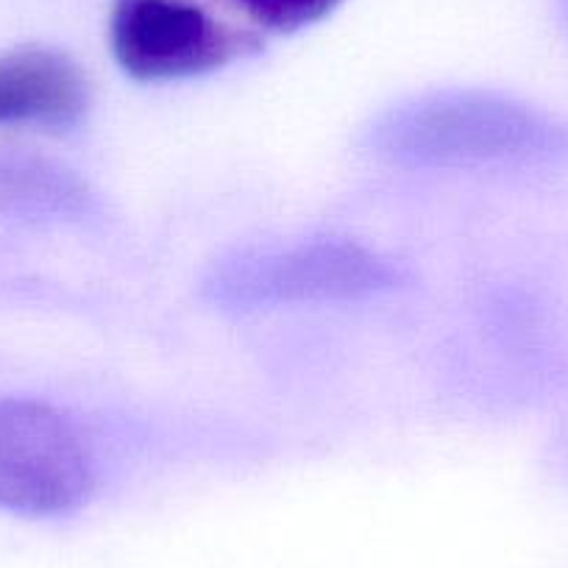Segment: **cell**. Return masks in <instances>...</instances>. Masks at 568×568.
I'll list each match as a JSON object with an SVG mask.
<instances>
[{
	"mask_svg": "<svg viewBox=\"0 0 568 568\" xmlns=\"http://www.w3.org/2000/svg\"><path fill=\"white\" fill-rule=\"evenodd\" d=\"M368 145L398 168L477 171L551 160L566 136L538 109L516 98L449 90L387 109L368 131Z\"/></svg>",
	"mask_w": 568,
	"mask_h": 568,
	"instance_id": "6da1fadb",
	"label": "cell"
},
{
	"mask_svg": "<svg viewBox=\"0 0 568 568\" xmlns=\"http://www.w3.org/2000/svg\"><path fill=\"white\" fill-rule=\"evenodd\" d=\"M404 271L379 251L346 237L237 251L201 278V296L226 313L348 304L402 287Z\"/></svg>",
	"mask_w": 568,
	"mask_h": 568,
	"instance_id": "7a4b0ae2",
	"label": "cell"
},
{
	"mask_svg": "<svg viewBox=\"0 0 568 568\" xmlns=\"http://www.w3.org/2000/svg\"><path fill=\"white\" fill-rule=\"evenodd\" d=\"M92 490L95 460L79 424L40 398H0V510L64 516Z\"/></svg>",
	"mask_w": 568,
	"mask_h": 568,
	"instance_id": "3957f363",
	"label": "cell"
},
{
	"mask_svg": "<svg viewBox=\"0 0 568 568\" xmlns=\"http://www.w3.org/2000/svg\"><path fill=\"white\" fill-rule=\"evenodd\" d=\"M109 45L125 75L160 84L223 68L245 51V37L193 0H114Z\"/></svg>",
	"mask_w": 568,
	"mask_h": 568,
	"instance_id": "277c9868",
	"label": "cell"
},
{
	"mask_svg": "<svg viewBox=\"0 0 568 568\" xmlns=\"http://www.w3.org/2000/svg\"><path fill=\"white\" fill-rule=\"evenodd\" d=\"M90 106L79 64L53 48H18L0 57V125L70 129Z\"/></svg>",
	"mask_w": 568,
	"mask_h": 568,
	"instance_id": "5b68a950",
	"label": "cell"
},
{
	"mask_svg": "<svg viewBox=\"0 0 568 568\" xmlns=\"http://www.w3.org/2000/svg\"><path fill=\"white\" fill-rule=\"evenodd\" d=\"M98 210L90 184L51 156L0 151V221H81Z\"/></svg>",
	"mask_w": 568,
	"mask_h": 568,
	"instance_id": "8992f818",
	"label": "cell"
},
{
	"mask_svg": "<svg viewBox=\"0 0 568 568\" xmlns=\"http://www.w3.org/2000/svg\"><path fill=\"white\" fill-rule=\"evenodd\" d=\"M256 26L271 31H298L335 12L343 0H232Z\"/></svg>",
	"mask_w": 568,
	"mask_h": 568,
	"instance_id": "52a82bcc",
	"label": "cell"
},
{
	"mask_svg": "<svg viewBox=\"0 0 568 568\" xmlns=\"http://www.w3.org/2000/svg\"><path fill=\"white\" fill-rule=\"evenodd\" d=\"M566 18H568V0H566Z\"/></svg>",
	"mask_w": 568,
	"mask_h": 568,
	"instance_id": "ba28073f",
	"label": "cell"
}]
</instances>
